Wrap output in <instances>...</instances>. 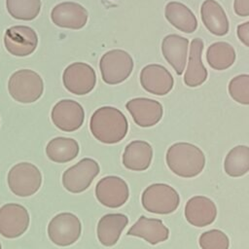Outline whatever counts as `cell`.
<instances>
[{"mask_svg": "<svg viewBox=\"0 0 249 249\" xmlns=\"http://www.w3.org/2000/svg\"><path fill=\"white\" fill-rule=\"evenodd\" d=\"M185 217L195 227L203 228L209 226L217 217L216 204L207 196H195L185 205Z\"/></svg>", "mask_w": 249, "mask_h": 249, "instance_id": "cell-17", "label": "cell"}, {"mask_svg": "<svg viewBox=\"0 0 249 249\" xmlns=\"http://www.w3.org/2000/svg\"><path fill=\"white\" fill-rule=\"evenodd\" d=\"M225 172L231 177H241L249 171V147L237 145L230 150L224 161Z\"/></svg>", "mask_w": 249, "mask_h": 249, "instance_id": "cell-27", "label": "cell"}, {"mask_svg": "<svg viewBox=\"0 0 249 249\" xmlns=\"http://www.w3.org/2000/svg\"><path fill=\"white\" fill-rule=\"evenodd\" d=\"M166 164L177 176L193 178L205 166V156L200 148L188 142L172 144L165 155Z\"/></svg>", "mask_w": 249, "mask_h": 249, "instance_id": "cell-2", "label": "cell"}, {"mask_svg": "<svg viewBox=\"0 0 249 249\" xmlns=\"http://www.w3.org/2000/svg\"><path fill=\"white\" fill-rule=\"evenodd\" d=\"M95 196L97 200L106 207H121L128 199V185L119 176L109 175L103 177L95 186Z\"/></svg>", "mask_w": 249, "mask_h": 249, "instance_id": "cell-11", "label": "cell"}, {"mask_svg": "<svg viewBox=\"0 0 249 249\" xmlns=\"http://www.w3.org/2000/svg\"><path fill=\"white\" fill-rule=\"evenodd\" d=\"M236 34L239 41L249 48V20L237 25Z\"/></svg>", "mask_w": 249, "mask_h": 249, "instance_id": "cell-31", "label": "cell"}, {"mask_svg": "<svg viewBox=\"0 0 249 249\" xmlns=\"http://www.w3.org/2000/svg\"><path fill=\"white\" fill-rule=\"evenodd\" d=\"M203 41L200 38H195L191 42L188 66L184 74V83L190 88L201 86L208 77L207 69L202 62Z\"/></svg>", "mask_w": 249, "mask_h": 249, "instance_id": "cell-19", "label": "cell"}, {"mask_svg": "<svg viewBox=\"0 0 249 249\" xmlns=\"http://www.w3.org/2000/svg\"><path fill=\"white\" fill-rule=\"evenodd\" d=\"M126 234L143 238L151 245H156L168 239L169 230L161 220L147 218L142 215L136 223L130 227Z\"/></svg>", "mask_w": 249, "mask_h": 249, "instance_id": "cell-20", "label": "cell"}, {"mask_svg": "<svg viewBox=\"0 0 249 249\" xmlns=\"http://www.w3.org/2000/svg\"><path fill=\"white\" fill-rule=\"evenodd\" d=\"M153 159V148L144 140H133L128 143L123 154V164L133 171L146 170Z\"/></svg>", "mask_w": 249, "mask_h": 249, "instance_id": "cell-23", "label": "cell"}, {"mask_svg": "<svg viewBox=\"0 0 249 249\" xmlns=\"http://www.w3.org/2000/svg\"><path fill=\"white\" fill-rule=\"evenodd\" d=\"M0 249H2V246H1V243H0Z\"/></svg>", "mask_w": 249, "mask_h": 249, "instance_id": "cell-33", "label": "cell"}, {"mask_svg": "<svg viewBox=\"0 0 249 249\" xmlns=\"http://www.w3.org/2000/svg\"><path fill=\"white\" fill-rule=\"evenodd\" d=\"M139 79L146 91L159 96L167 94L174 86L172 74L164 66L157 63L144 66L141 69Z\"/></svg>", "mask_w": 249, "mask_h": 249, "instance_id": "cell-15", "label": "cell"}, {"mask_svg": "<svg viewBox=\"0 0 249 249\" xmlns=\"http://www.w3.org/2000/svg\"><path fill=\"white\" fill-rule=\"evenodd\" d=\"M234 48L228 42L219 41L211 44L206 51V61L214 70H226L235 61Z\"/></svg>", "mask_w": 249, "mask_h": 249, "instance_id": "cell-26", "label": "cell"}, {"mask_svg": "<svg viewBox=\"0 0 249 249\" xmlns=\"http://www.w3.org/2000/svg\"><path fill=\"white\" fill-rule=\"evenodd\" d=\"M133 66L131 55L120 49L106 52L99 61L102 80L108 85H118L124 82L130 76Z\"/></svg>", "mask_w": 249, "mask_h": 249, "instance_id": "cell-6", "label": "cell"}, {"mask_svg": "<svg viewBox=\"0 0 249 249\" xmlns=\"http://www.w3.org/2000/svg\"><path fill=\"white\" fill-rule=\"evenodd\" d=\"M134 123L141 127L156 125L162 118L163 107L158 100L147 97L132 98L125 104Z\"/></svg>", "mask_w": 249, "mask_h": 249, "instance_id": "cell-14", "label": "cell"}, {"mask_svg": "<svg viewBox=\"0 0 249 249\" xmlns=\"http://www.w3.org/2000/svg\"><path fill=\"white\" fill-rule=\"evenodd\" d=\"M65 89L73 94L85 95L95 87L96 74L94 69L85 62H74L68 65L62 75Z\"/></svg>", "mask_w": 249, "mask_h": 249, "instance_id": "cell-9", "label": "cell"}, {"mask_svg": "<svg viewBox=\"0 0 249 249\" xmlns=\"http://www.w3.org/2000/svg\"><path fill=\"white\" fill-rule=\"evenodd\" d=\"M89 129L93 137L101 143L116 144L125 137L128 131V122L118 108L103 106L91 115Z\"/></svg>", "mask_w": 249, "mask_h": 249, "instance_id": "cell-1", "label": "cell"}, {"mask_svg": "<svg viewBox=\"0 0 249 249\" xmlns=\"http://www.w3.org/2000/svg\"><path fill=\"white\" fill-rule=\"evenodd\" d=\"M10 95L18 102L32 103L43 94L44 83L41 76L33 70L21 69L12 74L8 82Z\"/></svg>", "mask_w": 249, "mask_h": 249, "instance_id": "cell-4", "label": "cell"}, {"mask_svg": "<svg viewBox=\"0 0 249 249\" xmlns=\"http://www.w3.org/2000/svg\"><path fill=\"white\" fill-rule=\"evenodd\" d=\"M164 17L172 26L184 33H194L197 28L196 17L188 6L181 2H168L164 8Z\"/></svg>", "mask_w": 249, "mask_h": 249, "instance_id": "cell-24", "label": "cell"}, {"mask_svg": "<svg viewBox=\"0 0 249 249\" xmlns=\"http://www.w3.org/2000/svg\"><path fill=\"white\" fill-rule=\"evenodd\" d=\"M82 224L73 213L62 212L55 215L48 225V235L57 246H69L81 236Z\"/></svg>", "mask_w": 249, "mask_h": 249, "instance_id": "cell-7", "label": "cell"}, {"mask_svg": "<svg viewBox=\"0 0 249 249\" xmlns=\"http://www.w3.org/2000/svg\"><path fill=\"white\" fill-rule=\"evenodd\" d=\"M231 97L242 105H249V75L240 74L233 77L228 86Z\"/></svg>", "mask_w": 249, "mask_h": 249, "instance_id": "cell-29", "label": "cell"}, {"mask_svg": "<svg viewBox=\"0 0 249 249\" xmlns=\"http://www.w3.org/2000/svg\"><path fill=\"white\" fill-rule=\"evenodd\" d=\"M128 218L122 213H109L100 218L97 223V238L99 242L106 247L114 246L126 225Z\"/></svg>", "mask_w": 249, "mask_h": 249, "instance_id": "cell-21", "label": "cell"}, {"mask_svg": "<svg viewBox=\"0 0 249 249\" xmlns=\"http://www.w3.org/2000/svg\"><path fill=\"white\" fill-rule=\"evenodd\" d=\"M198 243L201 249H229L230 239L221 230L213 229L200 234Z\"/></svg>", "mask_w": 249, "mask_h": 249, "instance_id": "cell-30", "label": "cell"}, {"mask_svg": "<svg viewBox=\"0 0 249 249\" xmlns=\"http://www.w3.org/2000/svg\"><path fill=\"white\" fill-rule=\"evenodd\" d=\"M141 203L145 210L154 214L173 213L179 206L180 196L170 185L155 183L148 186L141 195Z\"/></svg>", "mask_w": 249, "mask_h": 249, "instance_id": "cell-3", "label": "cell"}, {"mask_svg": "<svg viewBox=\"0 0 249 249\" xmlns=\"http://www.w3.org/2000/svg\"><path fill=\"white\" fill-rule=\"evenodd\" d=\"M233 11L239 17L249 16V0H234Z\"/></svg>", "mask_w": 249, "mask_h": 249, "instance_id": "cell-32", "label": "cell"}, {"mask_svg": "<svg viewBox=\"0 0 249 249\" xmlns=\"http://www.w3.org/2000/svg\"><path fill=\"white\" fill-rule=\"evenodd\" d=\"M99 171L100 167L95 160L84 158L63 172L62 185L68 192L80 194L90 186Z\"/></svg>", "mask_w": 249, "mask_h": 249, "instance_id": "cell-8", "label": "cell"}, {"mask_svg": "<svg viewBox=\"0 0 249 249\" xmlns=\"http://www.w3.org/2000/svg\"><path fill=\"white\" fill-rule=\"evenodd\" d=\"M51 118L57 128L72 132L83 125L85 111L79 102L72 99H62L53 107Z\"/></svg>", "mask_w": 249, "mask_h": 249, "instance_id": "cell-12", "label": "cell"}, {"mask_svg": "<svg viewBox=\"0 0 249 249\" xmlns=\"http://www.w3.org/2000/svg\"><path fill=\"white\" fill-rule=\"evenodd\" d=\"M189 40L178 34H168L161 42V53L165 60L175 70L177 75H182L185 70Z\"/></svg>", "mask_w": 249, "mask_h": 249, "instance_id": "cell-18", "label": "cell"}, {"mask_svg": "<svg viewBox=\"0 0 249 249\" xmlns=\"http://www.w3.org/2000/svg\"><path fill=\"white\" fill-rule=\"evenodd\" d=\"M80 147L74 138L54 137L46 146L47 157L54 162L65 163L79 155Z\"/></svg>", "mask_w": 249, "mask_h": 249, "instance_id": "cell-25", "label": "cell"}, {"mask_svg": "<svg viewBox=\"0 0 249 249\" xmlns=\"http://www.w3.org/2000/svg\"><path fill=\"white\" fill-rule=\"evenodd\" d=\"M30 222L27 209L18 203H6L0 208V234L17 238L28 229Z\"/></svg>", "mask_w": 249, "mask_h": 249, "instance_id": "cell-10", "label": "cell"}, {"mask_svg": "<svg viewBox=\"0 0 249 249\" xmlns=\"http://www.w3.org/2000/svg\"><path fill=\"white\" fill-rule=\"evenodd\" d=\"M8 186L13 194L26 197L36 194L42 185V174L31 162H18L8 172Z\"/></svg>", "mask_w": 249, "mask_h": 249, "instance_id": "cell-5", "label": "cell"}, {"mask_svg": "<svg viewBox=\"0 0 249 249\" xmlns=\"http://www.w3.org/2000/svg\"><path fill=\"white\" fill-rule=\"evenodd\" d=\"M6 7L14 18L32 20L41 11V0H6Z\"/></svg>", "mask_w": 249, "mask_h": 249, "instance_id": "cell-28", "label": "cell"}, {"mask_svg": "<svg viewBox=\"0 0 249 249\" xmlns=\"http://www.w3.org/2000/svg\"><path fill=\"white\" fill-rule=\"evenodd\" d=\"M6 50L16 56H27L37 48L38 36L35 30L25 25L8 28L4 36Z\"/></svg>", "mask_w": 249, "mask_h": 249, "instance_id": "cell-13", "label": "cell"}, {"mask_svg": "<svg viewBox=\"0 0 249 249\" xmlns=\"http://www.w3.org/2000/svg\"><path fill=\"white\" fill-rule=\"evenodd\" d=\"M89 14L85 7L76 2H62L54 6L51 13L53 22L62 28L81 29L88 21Z\"/></svg>", "mask_w": 249, "mask_h": 249, "instance_id": "cell-16", "label": "cell"}, {"mask_svg": "<svg viewBox=\"0 0 249 249\" xmlns=\"http://www.w3.org/2000/svg\"><path fill=\"white\" fill-rule=\"evenodd\" d=\"M201 20L206 29L216 35L225 36L230 30V21L223 7L216 0H204L200 7Z\"/></svg>", "mask_w": 249, "mask_h": 249, "instance_id": "cell-22", "label": "cell"}]
</instances>
